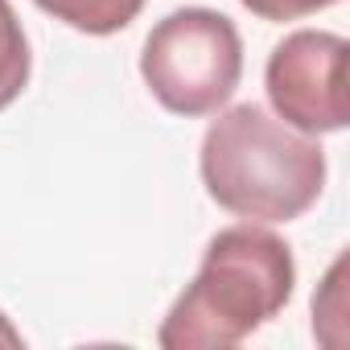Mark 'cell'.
<instances>
[{
	"mask_svg": "<svg viewBox=\"0 0 350 350\" xmlns=\"http://www.w3.org/2000/svg\"><path fill=\"white\" fill-rule=\"evenodd\" d=\"M202 186L211 202L247 223H293L325 190L317 136L288 128L260 103H235L202 136Z\"/></svg>",
	"mask_w": 350,
	"mask_h": 350,
	"instance_id": "cell-1",
	"label": "cell"
},
{
	"mask_svg": "<svg viewBox=\"0 0 350 350\" xmlns=\"http://www.w3.org/2000/svg\"><path fill=\"white\" fill-rule=\"evenodd\" d=\"M293 284L297 264L276 231L264 223L223 227L206 243L198 276L165 313L157 342L165 350L239 346L288 305Z\"/></svg>",
	"mask_w": 350,
	"mask_h": 350,
	"instance_id": "cell-2",
	"label": "cell"
},
{
	"mask_svg": "<svg viewBox=\"0 0 350 350\" xmlns=\"http://www.w3.org/2000/svg\"><path fill=\"white\" fill-rule=\"evenodd\" d=\"M140 79L173 116H215L243 79V38L219 9H173L144 38Z\"/></svg>",
	"mask_w": 350,
	"mask_h": 350,
	"instance_id": "cell-3",
	"label": "cell"
},
{
	"mask_svg": "<svg viewBox=\"0 0 350 350\" xmlns=\"http://www.w3.org/2000/svg\"><path fill=\"white\" fill-rule=\"evenodd\" d=\"M272 111L305 132L325 136L342 132L346 120V38L329 29H297L288 33L264 70Z\"/></svg>",
	"mask_w": 350,
	"mask_h": 350,
	"instance_id": "cell-4",
	"label": "cell"
},
{
	"mask_svg": "<svg viewBox=\"0 0 350 350\" xmlns=\"http://www.w3.org/2000/svg\"><path fill=\"white\" fill-rule=\"evenodd\" d=\"M42 13H50L54 21L79 29V33H91V38H107V33H120L128 29L144 0H33Z\"/></svg>",
	"mask_w": 350,
	"mask_h": 350,
	"instance_id": "cell-5",
	"label": "cell"
},
{
	"mask_svg": "<svg viewBox=\"0 0 350 350\" xmlns=\"http://www.w3.org/2000/svg\"><path fill=\"white\" fill-rule=\"evenodd\" d=\"M29 70H33L29 38L13 13V5L0 0V111L21 99V91L29 87Z\"/></svg>",
	"mask_w": 350,
	"mask_h": 350,
	"instance_id": "cell-6",
	"label": "cell"
},
{
	"mask_svg": "<svg viewBox=\"0 0 350 350\" xmlns=\"http://www.w3.org/2000/svg\"><path fill=\"white\" fill-rule=\"evenodd\" d=\"M239 5L260 17V21H301V17H313L321 9H334L338 0H239Z\"/></svg>",
	"mask_w": 350,
	"mask_h": 350,
	"instance_id": "cell-7",
	"label": "cell"
},
{
	"mask_svg": "<svg viewBox=\"0 0 350 350\" xmlns=\"http://www.w3.org/2000/svg\"><path fill=\"white\" fill-rule=\"evenodd\" d=\"M0 346H25V338H21V329L5 317V309H0Z\"/></svg>",
	"mask_w": 350,
	"mask_h": 350,
	"instance_id": "cell-8",
	"label": "cell"
}]
</instances>
